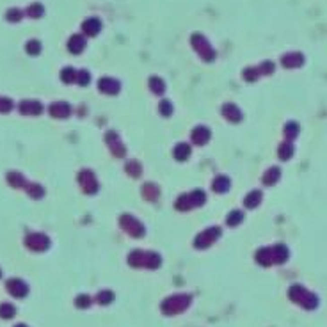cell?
I'll return each instance as SVG.
<instances>
[{
    "instance_id": "cell-1",
    "label": "cell",
    "mask_w": 327,
    "mask_h": 327,
    "mask_svg": "<svg viewBox=\"0 0 327 327\" xmlns=\"http://www.w3.org/2000/svg\"><path fill=\"white\" fill-rule=\"evenodd\" d=\"M207 192L203 188H194L190 192H185V194L178 195L176 201H174V208L180 212H188L192 208H200L207 203Z\"/></svg>"
},
{
    "instance_id": "cell-2",
    "label": "cell",
    "mask_w": 327,
    "mask_h": 327,
    "mask_svg": "<svg viewBox=\"0 0 327 327\" xmlns=\"http://www.w3.org/2000/svg\"><path fill=\"white\" fill-rule=\"evenodd\" d=\"M119 226L123 228L126 233H130L132 237H144L146 233V228L144 224L136 217V215H130V214H123L119 217Z\"/></svg>"
},
{
    "instance_id": "cell-3",
    "label": "cell",
    "mask_w": 327,
    "mask_h": 327,
    "mask_svg": "<svg viewBox=\"0 0 327 327\" xmlns=\"http://www.w3.org/2000/svg\"><path fill=\"white\" fill-rule=\"evenodd\" d=\"M222 235L221 228L219 226H212V228H207V230H203L200 235H198V238H195V247L198 249H205V247H210L214 242L219 240V237Z\"/></svg>"
},
{
    "instance_id": "cell-4",
    "label": "cell",
    "mask_w": 327,
    "mask_h": 327,
    "mask_svg": "<svg viewBox=\"0 0 327 327\" xmlns=\"http://www.w3.org/2000/svg\"><path fill=\"white\" fill-rule=\"evenodd\" d=\"M105 143H107V146H109L110 153H112L114 157L123 158L124 155H126V148H124L123 141H121V137L117 136L116 132H112V130L105 134Z\"/></svg>"
},
{
    "instance_id": "cell-5",
    "label": "cell",
    "mask_w": 327,
    "mask_h": 327,
    "mask_svg": "<svg viewBox=\"0 0 327 327\" xmlns=\"http://www.w3.org/2000/svg\"><path fill=\"white\" fill-rule=\"evenodd\" d=\"M130 261L132 265H141V264H146L148 267H157L160 264V256L155 254V252H143V251H136L130 254Z\"/></svg>"
},
{
    "instance_id": "cell-6",
    "label": "cell",
    "mask_w": 327,
    "mask_h": 327,
    "mask_svg": "<svg viewBox=\"0 0 327 327\" xmlns=\"http://www.w3.org/2000/svg\"><path fill=\"white\" fill-rule=\"evenodd\" d=\"M210 139H212V130L208 126H205V124L195 126L190 132V141L195 146H205V144L210 143Z\"/></svg>"
},
{
    "instance_id": "cell-7",
    "label": "cell",
    "mask_w": 327,
    "mask_h": 327,
    "mask_svg": "<svg viewBox=\"0 0 327 327\" xmlns=\"http://www.w3.org/2000/svg\"><path fill=\"white\" fill-rule=\"evenodd\" d=\"M221 114L224 119H228L230 123H240L242 121V110L238 109L233 103H226L221 107Z\"/></svg>"
},
{
    "instance_id": "cell-8",
    "label": "cell",
    "mask_w": 327,
    "mask_h": 327,
    "mask_svg": "<svg viewBox=\"0 0 327 327\" xmlns=\"http://www.w3.org/2000/svg\"><path fill=\"white\" fill-rule=\"evenodd\" d=\"M190 155H192V146L188 143H178L176 146L173 148V157H174V160H178V162L188 160Z\"/></svg>"
},
{
    "instance_id": "cell-9",
    "label": "cell",
    "mask_w": 327,
    "mask_h": 327,
    "mask_svg": "<svg viewBox=\"0 0 327 327\" xmlns=\"http://www.w3.org/2000/svg\"><path fill=\"white\" fill-rule=\"evenodd\" d=\"M212 188H214V192H217V194H226V192L231 188V180L226 174H219V176H215V180L212 181Z\"/></svg>"
},
{
    "instance_id": "cell-10",
    "label": "cell",
    "mask_w": 327,
    "mask_h": 327,
    "mask_svg": "<svg viewBox=\"0 0 327 327\" xmlns=\"http://www.w3.org/2000/svg\"><path fill=\"white\" fill-rule=\"evenodd\" d=\"M143 198L146 201H150V203H155V201L160 198V188H158V185L153 183V181H148V183H144Z\"/></svg>"
},
{
    "instance_id": "cell-11",
    "label": "cell",
    "mask_w": 327,
    "mask_h": 327,
    "mask_svg": "<svg viewBox=\"0 0 327 327\" xmlns=\"http://www.w3.org/2000/svg\"><path fill=\"white\" fill-rule=\"evenodd\" d=\"M100 89L107 94H117V91L121 89V84L114 79H105V80H102V84H100Z\"/></svg>"
},
{
    "instance_id": "cell-12",
    "label": "cell",
    "mask_w": 327,
    "mask_h": 327,
    "mask_svg": "<svg viewBox=\"0 0 327 327\" xmlns=\"http://www.w3.org/2000/svg\"><path fill=\"white\" fill-rule=\"evenodd\" d=\"M124 171H126L132 178H141V174H143V166H141L137 160H128L126 164H124Z\"/></svg>"
},
{
    "instance_id": "cell-13",
    "label": "cell",
    "mask_w": 327,
    "mask_h": 327,
    "mask_svg": "<svg viewBox=\"0 0 327 327\" xmlns=\"http://www.w3.org/2000/svg\"><path fill=\"white\" fill-rule=\"evenodd\" d=\"M259 201H261V192L252 190V192H249V194L245 195L244 203H245V207H247V208H256L259 205Z\"/></svg>"
},
{
    "instance_id": "cell-14",
    "label": "cell",
    "mask_w": 327,
    "mask_h": 327,
    "mask_svg": "<svg viewBox=\"0 0 327 327\" xmlns=\"http://www.w3.org/2000/svg\"><path fill=\"white\" fill-rule=\"evenodd\" d=\"M226 221H228V226H238L242 221H244V212L231 210L230 214H228V217H226Z\"/></svg>"
},
{
    "instance_id": "cell-15",
    "label": "cell",
    "mask_w": 327,
    "mask_h": 327,
    "mask_svg": "<svg viewBox=\"0 0 327 327\" xmlns=\"http://www.w3.org/2000/svg\"><path fill=\"white\" fill-rule=\"evenodd\" d=\"M158 112H160V116L164 117H171L174 112V107L173 103L169 102V100H164V102H160V105H158Z\"/></svg>"
},
{
    "instance_id": "cell-16",
    "label": "cell",
    "mask_w": 327,
    "mask_h": 327,
    "mask_svg": "<svg viewBox=\"0 0 327 327\" xmlns=\"http://www.w3.org/2000/svg\"><path fill=\"white\" fill-rule=\"evenodd\" d=\"M150 87L155 94H164V91H166V84L162 82V80H158L157 77H153V79L150 80Z\"/></svg>"
},
{
    "instance_id": "cell-17",
    "label": "cell",
    "mask_w": 327,
    "mask_h": 327,
    "mask_svg": "<svg viewBox=\"0 0 327 327\" xmlns=\"http://www.w3.org/2000/svg\"><path fill=\"white\" fill-rule=\"evenodd\" d=\"M278 180H279V169H278V167H272V169H269L267 173H265V176H264V181L267 185L276 183Z\"/></svg>"
},
{
    "instance_id": "cell-18",
    "label": "cell",
    "mask_w": 327,
    "mask_h": 327,
    "mask_svg": "<svg viewBox=\"0 0 327 327\" xmlns=\"http://www.w3.org/2000/svg\"><path fill=\"white\" fill-rule=\"evenodd\" d=\"M292 153H293V150H292V146H290V144H283L281 150H279V155H281V158H288Z\"/></svg>"
},
{
    "instance_id": "cell-19",
    "label": "cell",
    "mask_w": 327,
    "mask_h": 327,
    "mask_svg": "<svg viewBox=\"0 0 327 327\" xmlns=\"http://www.w3.org/2000/svg\"><path fill=\"white\" fill-rule=\"evenodd\" d=\"M297 124L295 123H290L288 126H286V137H295V134H297Z\"/></svg>"
}]
</instances>
